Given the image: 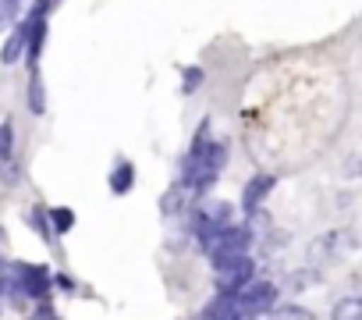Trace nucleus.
Wrapping results in <instances>:
<instances>
[{"label":"nucleus","mask_w":362,"mask_h":320,"mask_svg":"<svg viewBox=\"0 0 362 320\" xmlns=\"http://www.w3.org/2000/svg\"><path fill=\"white\" fill-rule=\"evenodd\" d=\"M224 160H228V146L217 142V139H210V132H206V125H203L199 135H196V142H192V149H189V156H185L181 185H185L192 196H196V193H206V189L217 182Z\"/></svg>","instance_id":"1"},{"label":"nucleus","mask_w":362,"mask_h":320,"mask_svg":"<svg viewBox=\"0 0 362 320\" xmlns=\"http://www.w3.org/2000/svg\"><path fill=\"white\" fill-rule=\"evenodd\" d=\"M231 306H235V313H238V316L256 320L259 313H267V309H274V306H277V288H274V281L256 278L252 285H245L242 292H235V295H231Z\"/></svg>","instance_id":"2"},{"label":"nucleus","mask_w":362,"mask_h":320,"mask_svg":"<svg viewBox=\"0 0 362 320\" xmlns=\"http://www.w3.org/2000/svg\"><path fill=\"white\" fill-rule=\"evenodd\" d=\"M231 203H203V207H196L192 210V232H196V239H199V246L206 249L224 228H231Z\"/></svg>","instance_id":"3"},{"label":"nucleus","mask_w":362,"mask_h":320,"mask_svg":"<svg viewBox=\"0 0 362 320\" xmlns=\"http://www.w3.org/2000/svg\"><path fill=\"white\" fill-rule=\"evenodd\" d=\"M249 249H252V232H249V228L231 224V228H224V232L206 246V256H210V263H214V267H221V263H228V260L249 256Z\"/></svg>","instance_id":"4"},{"label":"nucleus","mask_w":362,"mask_h":320,"mask_svg":"<svg viewBox=\"0 0 362 320\" xmlns=\"http://www.w3.org/2000/svg\"><path fill=\"white\" fill-rule=\"evenodd\" d=\"M252 281H256V263H252V256H238V260H228V263L217 267V292H221V295H235V292H242V288L252 285Z\"/></svg>","instance_id":"5"},{"label":"nucleus","mask_w":362,"mask_h":320,"mask_svg":"<svg viewBox=\"0 0 362 320\" xmlns=\"http://www.w3.org/2000/svg\"><path fill=\"white\" fill-rule=\"evenodd\" d=\"M274 189H277V178H274V175H256V178H249V185L242 189V207H245V214H256Z\"/></svg>","instance_id":"6"},{"label":"nucleus","mask_w":362,"mask_h":320,"mask_svg":"<svg viewBox=\"0 0 362 320\" xmlns=\"http://www.w3.org/2000/svg\"><path fill=\"white\" fill-rule=\"evenodd\" d=\"M29 50V25L22 22L11 36H8V43H4V50H0V61H4V64H15L22 54Z\"/></svg>","instance_id":"7"},{"label":"nucleus","mask_w":362,"mask_h":320,"mask_svg":"<svg viewBox=\"0 0 362 320\" xmlns=\"http://www.w3.org/2000/svg\"><path fill=\"white\" fill-rule=\"evenodd\" d=\"M132 185H135V164H132V160H117V168L110 171V193L124 196Z\"/></svg>","instance_id":"8"},{"label":"nucleus","mask_w":362,"mask_h":320,"mask_svg":"<svg viewBox=\"0 0 362 320\" xmlns=\"http://www.w3.org/2000/svg\"><path fill=\"white\" fill-rule=\"evenodd\" d=\"M330 320H362V295H351V299H341L330 313Z\"/></svg>","instance_id":"9"},{"label":"nucleus","mask_w":362,"mask_h":320,"mask_svg":"<svg viewBox=\"0 0 362 320\" xmlns=\"http://www.w3.org/2000/svg\"><path fill=\"white\" fill-rule=\"evenodd\" d=\"M47 214H50V228H54L57 235L71 232V224H75V214H71L68 207H54V210H47Z\"/></svg>","instance_id":"10"},{"label":"nucleus","mask_w":362,"mask_h":320,"mask_svg":"<svg viewBox=\"0 0 362 320\" xmlns=\"http://www.w3.org/2000/svg\"><path fill=\"white\" fill-rule=\"evenodd\" d=\"M270 320H316V316L305 306H274V316Z\"/></svg>","instance_id":"11"},{"label":"nucleus","mask_w":362,"mask_h":320,"mask_svg":"<svg viewBox=\"0 0 362 320\" xmlns=\"http://www.w3.org/2000/svg\"><path fill=\"white\" fill-rule=\"evenodd\" d=\"M11 146H15V132L8 121V125H0V164H11Z\"/></svg>","instance_id":"12"},{"label":"nucleus","mask_w":362,"mask_h":320,"mask_svg":"<svg viewBox=\"0 0 362 320\" xmlns=\"http://www.w3.org/2000/svg\"><path fill=\"white\" fill-rule=\"evenodd\" d=\"M29 107H33V114H43V82H40V75L33 72V82H29Z\"/></svg>","instance_id":"13"},{"label":"nucleus","mask_w":362,"mask_h":320,"mask_svg":"<svg viewBox=\"0 0 362 320\" xmlns=\"http://www.w3.org/2000/svg\"><path fill=\"white\" fill-rule=\"evenodd\" d=\"M18 15V0H0V25H8Z\"/></svg>","instance_id":"14"},{"label":"nucleus","mask_w":362,"mask_h":320,"mask_svg":"<svg viewBox=\"0 0 362 320\" xmlns=\"http://www.w3.org/2000/svg\"><path fill=\"white\" fill-rule=\"evenodd\" d=\"M199 82H203V72H199V68H185V93L196 89Z\"/></svg>","instance_id":"15"}]
</instances>
